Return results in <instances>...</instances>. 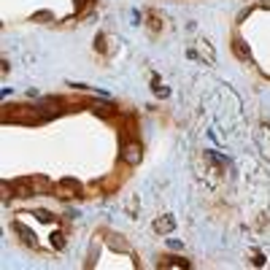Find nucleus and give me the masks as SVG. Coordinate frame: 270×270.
<instances>
[{
	"mask_svg": "<svg viewBox=\"0 0 270 270\" xmlns=\"http://www.w3.org/2000/svg\"><path fill=\"white\" fill-rule=\"evenodd\" d=\"M5 122H22V124H38V122H43V119H49L46 114H41L38 108H27V106H19L16 111H11V114H5Z\"/></svg>",
	"mask_w": 270,
	"mask_h": 270,
	"instance_id": "nucleus-1",
	"label": "nucleus"
},
{
	"mask_svg": "<svg viewBox=\"0 0 270 270\" xmlns=\"http://www.w3.org/2000/svg\"><path fill=\"white\" fill-rule=\"evenodd\" d=\"M119 157H122V162H127V165H138L141 162V157H143V149H141V143H124V149L119 152Z\"/></svg>",
	"mask_w": 270,
	"mask_h": 270,
	"instance_id": "nucleus-2",
	"label": "nucleus"
},
{
	"mask_svg": "<svg viewBox=\"0 0 270 270\" xmlns=\"http://www.w3.org/2000/svg\"><path fill=\"white\" fill-rule=\"evenodd\" d=\"M78 192H81V184L76 179H62L57 184V194H60V197H76Z\"/></svg>",
	"mask_w": 270,
	"mask_h": 270,
	"instance_id": "nucleus-3",
	"label": "nucleus"
},
{
	"mask_svg": "<svg viewBox=\"0 0 270 270\" xmlns=\"http://www.w3.org/2000/svg\"><path fill=\"white\" fill-rule=\"evenodd\" d=\"M33 184V189H36V194H49L51 189H54V184H51L49 179H46V176H30V179H27Z\"/></svg>",
	"mask_w": 270,
	"mask_h": 270,
	"instance_id": "nucleus-4",
	"label": "nucleus"
},
{
	"mask_svg": "<svg viewBox=\"0 0 270 270\" xmlns=\"http://www.w3.org/2000/svg\"><path fill=\"white\" fill-rule=\"evenodd\" d=\"M14 192H16V197H33L36 189H33V184L25 179V181H14Z\"/></svg>",
	"mask_w": 270,
	"mask_h": 270,
	"instance_id": "nucleus-5",
	"label": "nucleus"
},
{
	"mask_svg": "<svg viewBox=\"0 0 270 270\" xmlns=\"http://www.w3.org/2000/svg\"><path fill=\"white\" fill-rule=\"evenodd\" d=\"M173 227H176L173 216H159V219H154V232H170Z\"/></svg>",
	"mask_w": 270,
	"mask_h": 270,
	"instance_id": "nucleus-6",
	"label": "nucleus"
},
{
	"mask_svg": "<svg viewBox=\"0 0 270 270\" xmlns=\"http://www.w3.org/2000/svg\"><path fill=\"white\" fill-rule=\"evenodd\" d=\"M108 243H111L116 251H130V243L122 238V235H116V232H111V235H108Z\"/></svg>",
	"mask_w": 270,
	"mask_h": 270,
	"instance_id": "nucleus-7",
	"label": "nucleus"
},
{
	"mask_svg": "<svg viewBox=\"0 0 270 270\" xmlns=\"http://www.w3.org/2000/svg\"><path fill=\"white\" fill-rule=\"evenodd\" d=\"M14 230H16V232H19V235H22V240H25L27 246H36V235H33V232H30V230H27L25 225H19V222H14Z\"/></svg>",
	"mask_w": 270,
	"mask_h": 270,
	"instance_id": "nucleus-8",
	"label": "nucleus"
},
{
	"mask_svg": "<svg viewBox=\"0 0 270 270\" xmlns=\"http://www.w3.org/2000/svg\"><path fill=\"white\" fill-rule=\"evenodd\" d=\"M159 265L162 268H189V260H184V257H165Z\"/></svg>",
	"mask_w": 270,
	"mask_h": 270,
	"instance_id": "nucleus-9",
	"label": "nucleus"
},
{
	"mask_svg": "<svg viewBox=\"0 0 270 270\" xmlns=\"http://www.w3.org/2000/svg\"><path fill=\"white\" fill-rule=\"evenodd\" d=\"M92 111H95L97 116H103V119H111L114 116V106H111V103H100V106H95Z\"/></svg>",
	"mask_w": 270,
	"mask_h": 270,
	"instance_id": "nucleus-10",
	"label": "nucleus"
},
{
	"mask_svg": "<svg viewBox=\"0 0 270 270\" xmlns=\"http://www.w3.org/2000/svg\"><path fill=\"white\" fill-rule=\"evenodd\" d=\"M232 51L240 57V60H249V46L240 41V38H235V41H232Z\"/></svg>",
	"mask_w": 270,
	"mask_h": 270,
	"instance_id": "nucleus-11",
	"label": "nucleus"
},
{
	"mask_svg": "<svg viewBox=\"0 0 270 270\" xmlns=\"http://www.w3.org/2000/svg\"><path fill=\"white\" fill-rule=\"evenodd\" d=\"M51 246H54V249H65V235L54 232V235H51Z\"/></svg>",
	"mask_w": 270,
	"mask_h": 270,
	"instance_id": "nucleus-12",
	"label": "nucleus"
},
{
	"mask_svg": "<svg viewBox=\"0 0 270 270\" xmlns=\"http://www.w3.org/2000/svg\"><path fill=\"white\" fill-rule=\"evenodd\" d=\"M54 16H51V11H38V14H33V22H51Z\"/></svg>",
	"mask_w": 270,
	"mask_h": 270,
	"instance_id": "nucleus-13",
	"label": "nucleus"
},
{
	"mask_svg": "<svg viewBox=\"0 0 270 270\" xmlns=\"http://www.w3.org/2000/svg\"><path fill=\"white\" fill-rule=\"evenodd\" d=\"M149 27H152L154 33H157L159 27H162V22H159V16H157V14H149Z\"/></svg>",
	"mask_w": 270,
	"mask_h": 270,
	"instance_id": "nucleus-14",
	"label": "nucleus"
},
{
	"mask_svg": "<svg viewBox=\"0 0 270 270\" xmlns=\"http://www.w3.org/2000/svg\"><path fill=\"white\" fill-rule=\"evenodd\" d=\"M36 216H38L41 222H51V219H54V216H51L49 211H43V208H41V211H36Z\"/></svg>",
	"mask_w": 270,
	"mask_h": 270,
	"instance_id": "nucleus-15",
	"label": "nucleus"
},
{
	"mask_svg": "<svg viewBox=\"0 0 270 270\" xmlns=\"http://www.w3.org/2000/svg\"><path fill=\"white\" fill-rule=\"evenodd\" d=\"M95 46H97L100 51H106V36H97V38H95Z\"/></svg>",
	"mask_w": 270,
	"mask_h": 270,
	"instance_id": "nucleus-16",
	"label": "nucleus"
},
{
	"mask_svg": "<svg viewBox=\"0 0 270 270\" xmlns=\"http://www.w3.org/2000/svg\"><path fill=\"white\" fill-rule=\"evenodd\" d=\"M254 265H265V257H262L260 251H254Z\"/></svg>",
	"mask_w": 270,
	"mask_h": 270,
	"instance_id": "nucleus-17",
	"label": "nucleus"
},
{
	"mask_svg": "<svg viewBox=\"0 0 270 270\" xmlns=\"http://www.w3.org/2000/svg\"><path fill=\"white\" fill-rule=\"evenodd\" d=\"M73 3H76V11H81V8H84V5H87V3H89V0H73Z\"/></svg>",
	"mask_w": 270,
	"mask_h": 270,
	"instance_id": "nucleus-18",
	"label": "nucleus"
},
{
	"mask_svg": "<svg viewBox=\"0 0 270 270\" xmlns=\"http://www.w3.org/2000/svg\"><path fill=\"white\" fill-rule=\"evenodd\" d=\"M0 189H3V200H8V192H11V189H8V184L3 181V187H0Z\"/></svg>",
	"mask_w": 270,
	"mask_h": 270,
	"instance_id": "nucleus-19",
	"label": "nucleus"
},
{
	"mask_svg": "<svg viewBox=\"0 0 270 270\" xmlns=\"http://www.w3.org/2000/svg\"><path fill=\"white\" fill-rule=\"evenodd\" d=\"M260 5H262V8H270V0H262Z\"/></svg>",
	"mask_w": 270,
	"mask_h": 270,
	"instance_id": "nucleus-20",
	"label": "nucleus"
}]
</instances>
